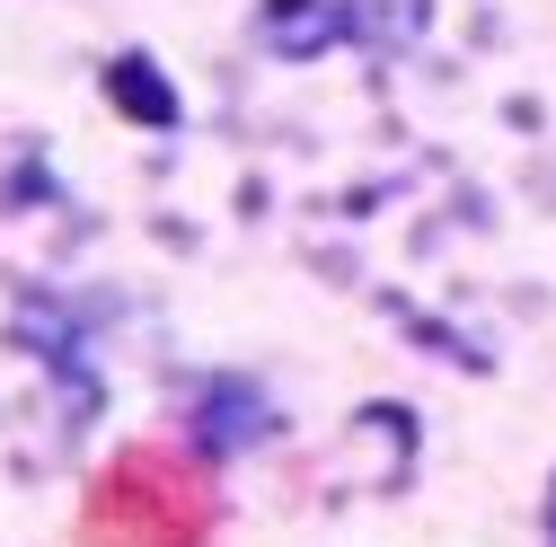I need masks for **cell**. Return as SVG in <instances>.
<instances>
[{
  "instance_id": "7a4b0ae2",
  "label": "cell",
  "mask_w": 556,
  "mask_h": 547,
  "mask_svg": "<svg viewBox=\"0 0 556 547\" xmlns=\"http://www.w3.org/2000/svg\"><path fill=\"white\" fill-rule=\"evenodd\" d=\"M547 530H556V486H547Z\"/></svg>"
},
{
  "instance_id": "6da1fadb",
  "label": "cell",
  "mask_w": 556,
  "mask_h": 547,
  "mask_svg": "<svg viewBox=\"0 0 556 547\" xmlns=\"http://www.w3.org/2000/svg\"><path fill=\"white\" fill-rule=\"evenodd\" d=\"M213 521H222L213 476L160 442H132L98 468L80 504V547H203Z\"/></svg>"
},
{
  "instance_id": "3957f363",
  "label": "cell",
  "mask_w": 556,
  "mask_h": 547,
  "mask_svg": "<svg viewBox=\"0 0 556 547\" xmlns=\"http://www.w3.org/2000/svg\"><path fill=\"white\" fill-rule=\"evenodd\" d=\"M547 547H556V530H547Z\"/></svg>"
}]
</instances>
